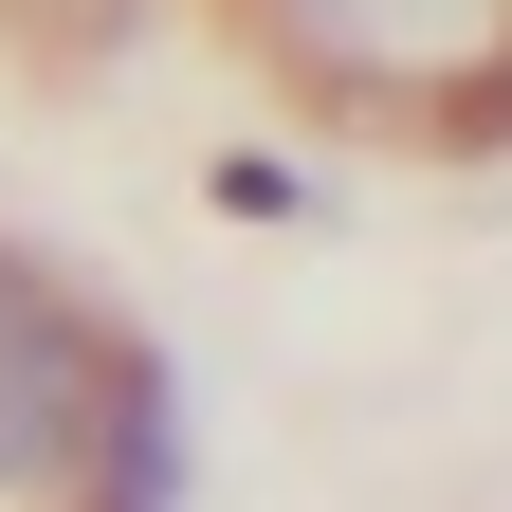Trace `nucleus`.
<instances>
[{"label":"nucleus","mask_w":512,"mask_h":512,"mask_svg":"<svg viewBox=\"0 0 512 512\" xmlns=\"http://www.w3.org/2000/svg\"><path fill=\"white\" fill-rule=\"evenodd\" d=\"M256 19L330 92H458V74L512 55V0H256Z\"/></svg>","instance_id":"obj_1"},{"label":"nucleus","mask_w":512,"mask_h":512,"mask_svg":"<svg viewBox=\"0 0 512 512\" xmlns=\"http://www.w3.org/2000/svg\"><path fill=\"white\" fill-rule=\"evenodd\" d=\"M110 512H183V403H165V366H110Z\"/></svg>","instance_id":"obj_3"},{"label":"nucleus","mask_w":512,"mask_h":512,"mask_svg":"<svg viewBox=\"0 0 512 512\" xmlns=\"http://www.w3.org/2000/svg\"><path fill=\"white\" fill-rule=\"evenodd\" d=\"M74 421H92V330L37 275H0V494H55V476H74Z\"/></svg>","instance_id":"obj_2"}]
</instances>
